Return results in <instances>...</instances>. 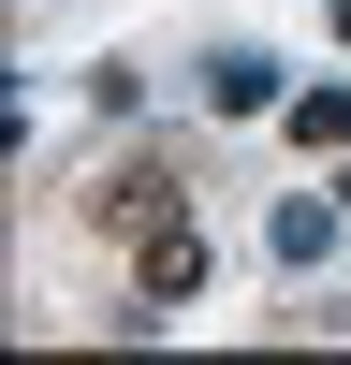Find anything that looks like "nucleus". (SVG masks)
<instances>
[{
    "label": "nucleus",
    "mask_w": 351,
    "mask_h": 365,
    "mask_svg": "<svg viewBox=\"0 0 351 365\" xmlns=\"http://www.w3.org/2000/svg\"><path fill=\"white\" fill-rule=\"evenodd\" d=\"M337 220H351L337 190H322V205L292 190V205H278V220H263V234H278V263H292V278H322V263H337Z\"/></svg>",
    "instance_id": "7ed1b4c3"
},
{
    "label": "nucleus",
    "mask_w": 351,
    "mask_h": 365,
    "mask_svg": "<svg viewBox=\"0 0 351 365\" xmlns=\"http://www.w3.org/2000/svg\"><path fill=\"white\" fill-rule=\"evenodd\" d=\"M337 44H351V0H337Z\"/></svg>",
    "instance_id": "39448f33"
},
{
    "label": "nucleus",
    "mask_w": 351,
    "mask_h": 365,
    "mask_svg": "<svg viewBox=\"0 0 351 365\" xmlns=\"http://www.w3.org/2000/svg\"><path fill=\"white\" fill-rule=\"evenodd\" d=\"M205 103H220V117H278V58H263V44H220V58H205Z\"/></svg>",
    "instance_id": "20e7f679"
},
{
    "label": "nucleus",
    "mask_w": 351,
    "mask_h": 365,
    "mask_svg": "<svg viewBox=\"0 0 351 365\" xmlns=\"http://www.w3.org/2000/svg\"><path fill=\"white\" fill-rule=\"evenodd\" d=\"M132 292H146V307H205V220H190V205H176L161 234H132Z\"/></svg>",
    "instance_id": "f257e3e1"
},
{
    "label": "nucleus",
    "mask_w": 351,
    "mask_h": 365,
    "mask_svg": "<svg viewBox=\"0 0 351 365\" xmlns=\"http://www.w3.org/2000/svg\"><path fill=\"white\" fill-rule=\"evenodd\" d=\"M176 205H190V190H176V161H117L103 190H88V220H103V234H161Z\"/></svg>",
    "instance_id": "f03ea898"
}]
</instances>
